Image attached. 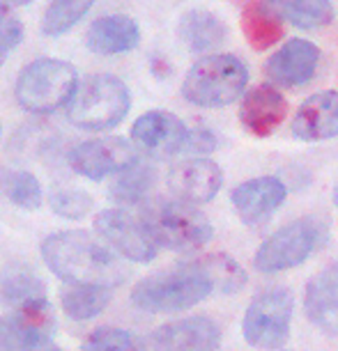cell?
Returning <instances> with one entry per match:
<instances>
[{
  "label": "cell",
  "instance_id": "1",
  "mask_svg": "<svg viewBox=\"0 0 338 351\" xmlns=\"http://www.w3.org/2000/svg\"><path fill=\"white\" fill-rule=\"evenodd\" d=\"M42 257L53 274L67 285L113 289L124 280V264L104 239L83 230L56 232L42 241Z\"/></svg>",
  "mask_w": 338,
  "mask_h": 351
},
{
  "label": "cell",
  "instance_id": "2",
  "mask_svg": "<svg viewBox=\"0 0 338 351\" xmlns=\"http://www.w3.org/2000/svg\"><path fill=\"white\" fill-rule=\"evenodd\" d=\"M214 291V282L201 262L180 264L152 274L131 289V303L143 313L164 315L194 308Z\"/></svg>",
  "mask_w": 338,
  "mask_h": 351
},
{
  "label": "cell",
  "instance_id": "3",
  "mask_svg": "<svg viewBox=\"0 0 338 351\" xmlns=\"http://www.w3.org/2000/svg\"><path fill=\"white\" fill-rule=\"evenodd\" d=\"M143 221L157 246L175 253H194L212 239V223L196 204L177 197H157L143 207Z\"/></svg>",
  "mask_w": 338,
  "mask_h": 351
},
{
  "label": "cell",
  "instance_id": "4",
  "mask_svg": "<svg viewBox=\"0 0 338 351\" xmlns=\"http://www.w3.org/2000/svg\"><path fill=\"white\" fill-rule=\"evenodd\" d=\"M129 88L113 74H92L78 83L67 104V117L76 129L109 131L117 127L129 112Z\"/></svg>",
  "mask_w": 338,
  "mask_h": 351
},
{
  "label": "cell",
  "instance_id": "5",
  "mask_svg": "<svg viewBox=\"0 0 338 351\" xmlns=\"http://www.w3.org/2000/svg\"><path fill=\"white\" fill-rule=\"evenodd\" d=\"M249 69L237 56L214 53L191 64L182 81V97L201 108H223L244 95Z\"/></svg>",
  "mask_w": 338,
  "mask_h": 351
},
{
  "label": "cell",
  "instance_id": "6",
  "mask_svg": "<svg viewBox=\"0 0 338 351\" xmlns=\"http://www.w3.org/2000/svg\"><path fill=\"white\" fill-rule=\"evenodd\" d=\"M76 88L78 76L69 62L58 58H39L21 69L14 85V97L23 110L46 115L67 106Z\"/></svg>",
  "mask_w": 338,
  "mask_h": 351
},
{
  "label": "cell",
  "instance_id": "7",
  "mask_svg": "<svg viewBox=\"0 0 338 351\" xmlns=\"http://www.w3.org/2000/svg\"><path fill=\"white\" fill-rule=\"evenodd\" d=\"M295 296L288 287H269L254 296L242 319V335L254 349L276 351L288 342Z\"/></svg>",
  "mask_w": 338,
  "mask_h": 351
},
{
  "label": "cell",
  "instance_id": "8",
  "mask_svg": "<svg viewBox=\"0 0 338 351\" xmlns=\"http://www.w3.org/2000/svg\"><path fill=\"white\" fill-rule=\"evenodd\" d=\"M322 234L324 225L315 216L297 218L260 243L254 257V267L260 274H278L300 267L317 248Z\"/></svg>",
  "mask_w": 338,
  "mask_h": 351
},
{
  "label": "cell",
  "instance_id": "9",
  "mask_svg": "<svg viewBox=\"0 0 338 351\" xmlns=\"http://www.w3.org/2000/svg\"><path fill=\"white\" fill-rule=\"evenodd\" d=\"M95 230L117 255L136 264H148L157 257V241L141 216L127 209H104L95 216Z\"/></svg>",
  "mask_w": 338,
  "mask_h": 351
},
{
  "label": "cell",
  "instance_id": "10",
  "mask_svg": "<svg viewBox=\"0 0 338 351\" xmlns=\"http://www.w3.org/2000/svg\"><path fill=\"white\" fill-rule=\"evenodd\" d=\"M136 158L134 145L124 138H92L69 149L67 163L76 175L88 177L92 182H102L104 177H115Z\"/></svg>",
  "mask_w": 338,
  "mask_h": 351
},
{
  "label": "cell",
  "instance_id": "11",
  "mask_svg": "<svg viewBox=\"0 0 338 351\" xmlns=\"http://www.w3.org/2000/svg\"><path fill=\"white\" fill-rule=\"evenodd\" d=\"M189 129L168 110H148L131 127V143L152 158H168L187 149Z\"/></svg>",
  "mask_w": 338,
  "mask_h": 351
},
{
  "label": "cell",
  "instance_id": "12",
  "mask_svg": "<svg viewBox=\"0 0 338 351\" xmlns=\"http://www.w3.org/2000/svg\"><path fill=\"white\" fill-rule=\"evenodd\" d=\"M221 328L212 317L194 315L159 326L150 337L152 351H216Z\"/></svg>",
  "mask_w": 338,
  "mask_h": 351
},
{
  "label": "cell",
  "instance_id": "13",
  "mask_svg": "<svg viewBox=\"0 0 338 351\" xmlns=\"http://www.w3.org/2000/svg\"><path fill=\"white\" fill-rule=\"evenodd\" d=\"M223 184L221 168L210 158H187L175 163L168 172V189L177 200L189 204L210 202Z\"/></svg>",
  "mask_w": 338,
  "mask_h": 351
},
{
  "label": "cell",
  "instance_id": "14",
  "mask_svg": "<svg viewBox=\"0 0 338 351\" xmlns=\"http://www.w3.org/2000/svg\"><path fill=\"white\" fill-rule=\"evenodd\" d=\"M286 184L276 177H254L249 182L237 184L230 193L233 207L242 223L258 225L274 214L286 202Z\"/></svg>",
  "mask_w": 338,
  "mask_h": 351
},
{
  "label": "cell",
  "instance_id": "15",
  "mask_svg": "<svg viewBox=\"0 0 338 351\" xmlns=\"http://www.w3.org/2000/svg\"><path fill=\"white\" fill-rule=\"evenodd\" d=\"M320 49L308 39H290L267 60V76L281 88H297L313 78Z\"/></svg>",
  "mask_w": 338,
  "mask_h": 351
},
{
  "label": "cell",
  "instance_id": "16",
  "mask_svg": "<svg viewBox=\"0 0 338 351\" xmlns=\"http://www.w3.org/2000/svg\"><path fill=\"white\" fill-rule=\"evenodd\" d=\"M288 115V99L271 85H258L249 90L240 106L242 127L258 138H267L281 127Z\"/></svg>",
  "mask_w": 338,
  "mask_h": 351
},
{
  "label": "cell",
  "instance_id": "17",
  "mask_svg": "<svg viewBox=\"0 0 338 351\" xmlns=\"http://www.w3.org/2000/svg\"><path fill=\"white\" fill-rule=\"evenodd\" d=\"M304 310L315 328L338 335V262L315 274L304 291Z\"/></svg>",
  "mask_w": 338,
  "mask_h": 351
},
{
  "label": "cell",
  "instance_id": "18",
  "mask_svg": "<svg viewBox=\"0 0 338 351\" xmlns=\"http://www.w3.org/2000/svg\"><path fill=\"white\" fill-rule=\"evenodd\" d=\"M293 134L300 141H329L338 136V92L327 90L311 95L300 106L295 120Z\"/></svg>",
  "mask_w": 338,
  "mask_h": 351
},
{
  "label": "cell",
  "instance_id": "19",
  "mask_svg": "<svg viewBox=\"0 0 338 351\" xmlns=\"http://www.w3.org/2000/svg\"><path fill=\"white\" fill-rule=\"evenodd\" d=\"M141 42V28L127 14L99 16L85 32V46L97 56H120L134 51Z\"/></svg>",
  "mask_w": 338,
  "mask_h": 351
},
{
  "label": "cell",
  "instance_id": "20",
  "mask_svg": "<svg viewBox=\"0 0 338 351\" xmlns=\"http://www.w3.org/2000/svg\"><path fill=\"white\" fill-rule=\"evenodd\" d=\"M228 35L225 23L214 12L189 10L177 21V37L191 53H205L221 46Z\"/></svg>",
  "mask_w": 338,
  "mask_h": 351
},
{
  "label": "cell",
  "instance_id": "21",
  "mask_svg": "<svg viewBox=\"0 0 338 351\" xmlns=\"http://www.w3.org/2000/svg\"><path fill=\"white\" fill-rule=\"evenodd\" d=\"M242 32L256 51H267L283 39V19L267 0H251L240 16Z\"/></svg>",
  "mask_w": 338,
  "mask_h": 351
},
{
  "label": "cell",
  "instance_id": "22",
  "mask_svg": "<svg viewBox=\"0 0 338 351\" xmlns=\"http://www.w3.org/2000/svg\"><path fill=\"white\" fill-rule=\"evenodd\" d=\"M157 184L155 165L145 158H136L122 172L113 177L109 193L113 200L122 204H148L152 200V191Z\"/></svg>",
  "mask_w": 338,
  "mask_h": 351
},
{
  "label": "cell",
  "instance_id": "23",
  "mask_svg": "<svg viewBox=\"0 0 338 351\" xmlns=\"http://www.w3.org/2000/svg\"><path fill=\"white\" fill-rule=\"evenodd\" d=\"M0 351H63L53 342L51 330L35 328L16 315L0 317Z\"/></svg>",
  "mask_w": 338,
  "mask_h": 351
},
{
  "label": "cell",
  "instance_id": "24",
  "mask_svg": "<svg viewBox=\"0 0 338 351\" xmlns=\"http://www.w3.org/2000/svg\"><path fill=\"white\" fill-rule=\"evenodd\" d=\"M111 301V289L90 287V285H67L60 291L63 310L69 319L88 322L104 313V308Z\"/></svg>",
  "mask_w": 338,
  "mask_h": 351
},
{
  "label": "cell",
  "instance_id": "25",
  "mask_svg": "<svg viewBox=\"0 0 338 351\" xmlns=\"http://www.w3.org/2000/svg\"><path fill=\"white\" fill-rule=\"evenodd\" d=\"M267 3L278 12L283 21L304 30L322 28L334 19V8L329 0H267Z\"/></svg>",
  "mask_w": 338,
  "mask_h": 351
},
{
  "label": "cell",
  "instance_id": "26",
  "mask_svg": "<svg viewBox=\"0 0 338 351\" xmlns=\"http://www.w3.org/2000/svg\"><path fill=\"white\" fill-rule=\"evenodd\" d=\"M95 0H51L42 16V32L46 37H60L69 32L88 14Z\"/></svg>",
  "mask_w": 338,
  "mask_h": 351
},
{
  "label": "cell",
  "instance_id": "27",
  "mask_svg": "<svg viewBox=\"0 0 338 351\" xmlns=\"http://www.w3.org/2000/svg\"><path fill=\"white\" fill-rule=\"evenodd\" d=\"M198 262L203 264V269L207 271V276L214 282V291L235 294L247 285V271L225 253H212Z\"/></svg>",
  "mask_w": 338,
  "mask_h": 351
},
{
  "label": "cell",
  "instance_id": "28",
  "mask_svg": "<svg viewBox=\"0 0 338 351\" xmlns=\"http://www.w3.org/2000/svg\"><path fill=\"white\" fill-rule=\"evenodd\" d=\"M0 291H3L5 301L12 303L14 308L35 299H46L44 282L35 274H23V271H16V274H10L5 278L3 285H0Z\"/></svg>",
  "mask_w": 338,
  "mask_h": 351
},
{
  "label": "cell",
  "instance_id": "29",
  "mask_svg": "<svg viewBox=\"0 0 338 351\" xmlns=\"http://www.w3.org/2000/svg\"><path fill=\"white\" fill-rule=\"evenodd\" d=\"M10 200L25 211H35L42 204V184L32 172L19 170L10 177V189H8Z\"/></svg>",
  "mask_w": 338,
  "mask_h": 351
},
{
  "label": "cell",
  "instance_id": "30",
  "mask_svg": "<svg viewBox=\"0 0 338 351\" xmlns=\"http://www.w3.org/2000/svg\"><path fill=\"white\" fill-rule=\"evenodd\" d=\"M83 351H138V342L129 330L97 328L85 337Z\"/></svg>",
  "mask_w": 338,
  "mask_h": 351
},
{
  "label": "cell",
  "instance_id": "31",
  "mask_svg": "<svg viewBox=\"0 0 338 351\" xmlns=\"http://www.w3.org/2000/svg\"><path fill=\"white\" fill-rule=\"evenodd\" d=\"M51 209L63 218H83L92 209V197L81 189H58L51 193Z\"/></svg>",
  "mask_w": 338,
  "mask_h": 351
},
{
  "label": "cell",
  "instance_id": "32",
  "mask_svg": "<svg viewBox=\"0 0 338 351\" xmlns=\"http://www.w3.org/2000/svg\"><path fill=\"white\" fill-rule=\"evenodd\" d=\"M23 23L8 10H0V67L8 60L10 51L21 44Z\"/></svg>",
  "mask_w": 338,
  "mask_h": 351
},
{
  "label": "cell",
  "instance_id": "33",
  "mask_svg": "<svg viewBox=\"0 0 338 351\" xmlns=\"http://www.w3.org/2000/svg\"><path fill=\"white\" fill-rule=\"evenodd\" d=\"M216 149V136L207 129H194L189 131V141H187V149L191 154H210V152Z\"/></svg>",
  "mask_w": 338,
  "mask_h": 351
},
{
  "label": "cell",
  "instance_id": "34",
  "mask_svg": "<svg viewBox=\"0 0 338 351\" xmlns=\"http://www.w3.org/2000/svg\"><path fill=\"white\" fill-rule=\"evenodd\" d=\"M32 0H0V10H16V8H25V5H30Z\"/></svg>",
  "mask_w": 338,
  "mask_h": 351
},
{
  "label": "cell",
  "instance_id": "35",
  "mask_svg": "<svg viewBox=\"0 0 338 351\" xmlns=\"http://www.w3.org/2000/svg\"><path fill=\"white\" fill-rule=\"evenodd\" d=\"M334 204H336V209H338V184H336V189H334Z\"/></svg>",
  "mask_w": 338,
  "mask_h": 351
}]
</instances>
